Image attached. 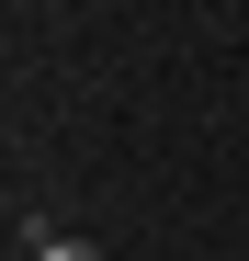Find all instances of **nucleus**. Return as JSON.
Returning a JSON list of instances; mask_svg holds the SVG:
<instances>
[{"label": "nucleus", "instance_id": "f257e3e1", "mask_svg": "<svg viewBox=\"0 0 249 261\" xmlns=\"http://www.w3.org/2000/svg\"><path fill=\"white\" fill-rule=\"evenodd\" d=\"M34 261H102L91 239H46V250H34Z\"/></svg>", "mask_w": 249, "mask_h": 261}]
</instances>
